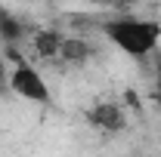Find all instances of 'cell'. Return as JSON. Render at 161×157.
Wrapping results in <instances>:
<instances>
[{
	"instance_id": "1",
	"label": "cell",
	"mask_w": 161,
	"mask_h": 157,
	"mask_svg": "<svg viewBox=\"0 0 161 157\" xmlns=\"http://www.w3.org/2000/svg\"><path fill=\"white\" fill-rule=\"evenodd\" d=\"M102 34L105 40L121 49L130 59H152L161 49V25L155 19H142V16H115V19L102 22Z\"/></svg>"
},
{
	"instance_id": "2",
	"label": "cell",
	"mask_w": 161,
	"mask_h": 157,
	"mask_svg": "<svg viewBox=\"0 0 161 157\" xmlns=\"http://www.w3.org/2000/svg\"><path fill=\"white\" fill-rule=\"evenodd\" d=\"M9 59H13L9 77H6L9 89H13L19 99H25V102H34V105H50L53 99H50V83L43 80V74H40V71H37L28 59H22V56H13V53H9Z\"/></svg>"
},
{
	"instance_id": "3",
	"label": "cell",
	"mask_w": 161,
	"mask_h": 157,
	"mask_svg": "<svg viewBox=\"0 0 161 157\" xmlns=\"http://www.w3.org/2000/svg\"><path fill=\"white\" fill-rule=\"evenodd\" d=\"M84 120H87V126L90 129H96L102 136H118L127 129V111L121 108L118 102H108V99H99L96 105H90L87 111H84Z\"/></svg>"
},
{
	"instance_id": "4",
	"label": "cell",
	"mask_w": 161,
	"mask_h": 157,
	"mask_svg": "<svg viewBox=\"0 0 161 157\" xmlns=\"http://www.w3.org/2000/svg\"><path fill=\"white\" fill-rule=\"evenodd\" d=\"M65 37H68V34H62V31H56V28L31 31V49H34V56L43 59V62H59Z\"/></svg>"
},
{
	"instance_id": "5",
	"label": "cell",
	"mask_w": 161,
	"mask_h": 157,
	"mask_svg": "<svg viewBox=\"0 0 161 157\" xmlns=\"http://www.w3.org/2000/svg\"><path fill=\"white\" fill-rule=\"evenodd\" d=\"M96 49L87 43L84 37H65L62 43V56H59V65H84Z\"/></svg>"
},
{
	"instance_id": "6",
	"label": "cell",
	"mask_w": 161,
	"mask_h": 157,
	"mask_svg": "<svg viewBox=\"0 0 161 157\" xmlns=\"http://www.w3.org/2000/svg\"><path fill=\"white\" fill-rule=\"evenodd\" d=\"M0 37H3V43H6V49L16 43V40H22V37H28V31H25V25H22L9 9H3L0 6Z\"/></svg>"
},
{
	"instance_id": "7",
	"label": "cell",
	"mask_w": 161,
	"mask_h": 157,
	"mask_svg": "<svg viewBox=\"0 0 161 157\" xmlns=\"http://www.w3.org/2000/svg\"><path fill=\"white\" fill-rule=\"evenodd\" d=\"M155 59V83H152V99H155V105L161 108V49L152 56Z\"/></svg>"
},
{
	"instance_id": "8",
	"label": "cell",
	"mask_w": 161,
	"mask_h": 157,
	"mask_svg": "<svg viewBox=\"0 0 161 157\" xmlns=\"http://www.w3.org/2000/svg\"><path fill=\"white\" fill-rule=\"evenodd\" d=\"M6 59H9V53H6V43H3V37H0V83H6V77H9Z\"/></svg>"
}]
</instances>
